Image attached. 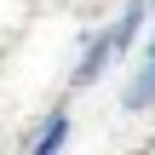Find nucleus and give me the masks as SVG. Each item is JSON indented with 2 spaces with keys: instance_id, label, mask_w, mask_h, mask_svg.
<instances>
[{
  "instance_id": "f03ea898",
  "label": "nucleus",
  "mask_w": 155,
  "mask_h": 155,
  "mask_svg": "<svg viewBox=\"0 0 155 155\" xmlns=\"http://www.w3.org/2000/svg\"><path fill=\"white\" fill-rule=\"evenodd\" d=\"M121 104L138 115V109H155V58H144L132 75H127V86H121Z\"/></svg>"
},
{
  "instance_id": "f257e3e1",
  "label": "nucleus",
  "mask_w": 155,
  "mask_h": 155,
  "mask_svg": "<svg viewBox=\"0 0 155 155\" xmlns=\"http://www.w3.org/2000/svg\"><path fill=\"white\" fill-rule=\"evenodd\" d=\"M144 17H150V0H127V6H121V17H115L109 29H98V35H92V46L81 52V63H75V86L104 81V69H109V63H121V58L132 52V40H138Z\"/></svg>"
},
{
  "instance_id": "7ed1b4c3",
  "label": "nucleus",
  "mask_w": 155,
  "mask_h": 155,
  "mask_svg": "<svg viewBox=\"0 0 155 155\" xmlns=\"http://www.w3.org/2000/svg\"><path fill=\"white\" fill-rule=\"evenodd\" d=\"M63 144H69V109H52V115L40 121V132H35L29 155H63Z\"/></svg>"
},
{
  "instance_id": "20e7f679",
  "label": "nucleus",
  "mask_w": 155,
  "mask_h": 155,
  "mask_svg": "<svg viewBox=\"0 0 155 155\" xmlns=\"http://www.w3.org/2000/svg\"><path fill=\"white\" fill-rule=\"evenodd\" d=\"M144 58H155V35H150V40H144Z\"/></svg>"
}]
</instances>
